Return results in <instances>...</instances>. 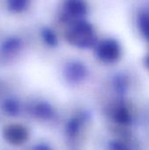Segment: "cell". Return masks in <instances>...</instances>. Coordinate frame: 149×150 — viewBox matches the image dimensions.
I'll return each mask as SVG.
<instances>
[{"instance_id": "52a82bcc", "label": "cell", "mask_w": 149, "mask_h": 150, "mask_svg": "<svg viewBox=\"0 0 149 150\" xmlns=\"http://www.w3.org/2000/svg\"><path fill=\"white\" fill-rule=\"evenodd\" d=\"M19 44H20V40L18 39L11 38L4 42V44L2 45V49L3 51H5V52H11L18 48Z\"/></svg>"}, {"instance_id": "7a4b0ae2", "label": "cell", "mask_w": 149, "mask_h": 150, "mask_svg": "<svg viewBox=\"0 0 149 150\" xmlns=\"http://www.w3.org/2000/svg\"><path fill=\"white\" fill-rule=\"evenodd\" d=\"M120 50L119 45L112 40L102 42L97 47V54L105 62H114L119 56Z\"/></svg>"}, {"instance_id": "3957f363", "label": "cell", "mask_w": 149, "mask_h": 150, "mask_svg": "<svg viewBox=\"0 0 149 150\" xmlns=\"http://www.w3.org/2000/svg\"><path fill=\"white\" fill-rule=\"evenodd\" d=\"M5 140L11 144L18 145L23 143L28 137V133L22 126L12 125L5 128L4 132Z\"/></svg>"}, {"instance_id": "8992f818", "label": "cell", "mask_w": 149, "mask_h": 150, "mask_svg": "<svg viewBox=\"0 0 149 150\" xmlns=\"http://www.w3.org/2000/svg\"><path fill=\"white\" fill-rule=\"evenodd\" d=\"M27 2L28 0H8V6L11 11L18 12L25 8Z\"/></svg>"}, {"instance_id": "9c48e42d", "label": "cell", "mask_w": 149, "mask_h": 150, "mask_svg": "<svg viewBox=\"0 0 149 150\" xmlns=\"http://www.w3.org/2000/svg\"><path fill=\"white\" fill-rule=\"evenodd\" d=\"M43 38L47 43L49 45H54L55 43V37L50 30H44L43 31Z\"/></svg>"}, {"instance_id": "8fae6325", "label": "cell", "mask_w": 149, "mask_h": 150, "mask_svg": "<svg viewBox=\"0 0 149 150\" xmlns=\"http://www.w3.org/2000/svg\"><path fill=\"white\" fill-rule=\"evenodd\" d=\"M148 67H149V58H148Z\"/></svg>"}, {"instance_id": "6da1fadb", "label": "cell", "mask_w": 149, "mask_h": 150, "mask_svg": "<svg viewBox=\"0 0 149 150\" xmlns=\"http://www.w3.org/2000/svg\"><path fill=\"white\" fill-rule=\"evenodd\" d=\"M68 39L74 44L83 47L87 46L93 39L92 29L88 24L78 22L69 30Z\"/></svg>"}, {"instance_id": "5b68a950", "label": "cell", "mask_w": 149, "mask_h": 150, "mask_svg": "<svg viewBox=\"0 0 149 150\" xmlns=\"http://www.w3.org/2000/svg\"><path fill=\"white\" fill-rule=\"evenodd\" d=\"M3 108L5 111L6 113L10 114V115H16L18 112V103L15 100L12 99H8L5 100L4 105H3Z\"/></svg>"}, {"instance_id": "277c9868", "label": "cell", "mask_w": 149, "mask_h": 150, "mask_svg": "<svg viewBox=\"0 0 149 150\" xmlns=\"http://www.w3.org/2000/svg\"><path fill=\"white\" fill-rule=\"evenodd\" d=\"M66 11L72 16H82L86 12V4L83 0H67L64 6Z\"/></svg>"}, {"instance_id": "ba28073f", "label": "cell", "mask_w": 149, "mask_h": 150, "mask_svg": "<svg viewBox=\"0 0 149 150\" xmlns=\"http://www.w3.org/2000/svg\"><path fill=\"white\" fill-rule=\"evenodd\" d=\"M36 112H37V114L39 116L43 117V118H47V117H48L51 114V110H50V108L47 105L41 104V105H39L37 106Z\"/></svg>"}, {"instance_id": "30bf717a", "label": "cell", "mask_w": 149, "mask_h": 150, "mask_svg": "<svg viewBox=\"0 0 149 150\" xmlns=\"http://www.w3.org/2000/svg\"><path fill=\"white\" fill-rule=\"evenodd\" d=\"M141 26H142V30L145 33L146 36L149 38V16H147L146 18H142Z\"/></svg>"}]
</instances>
